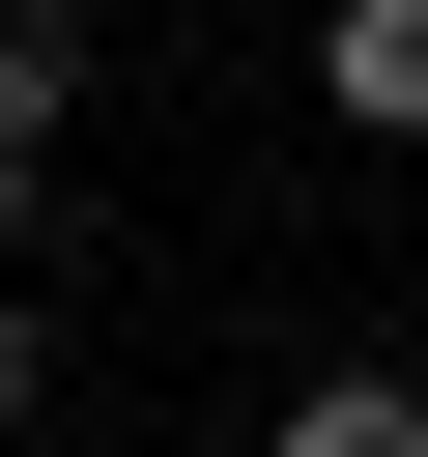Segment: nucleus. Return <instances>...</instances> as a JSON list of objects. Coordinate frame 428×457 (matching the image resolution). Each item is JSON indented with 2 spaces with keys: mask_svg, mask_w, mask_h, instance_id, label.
<instances>
[{
  "mask_svg": "<svg viewBox=\"0 0 428 457\" xmlns=\"http://www.w3.org/2000/svg\"><path fill=\"white\" fill-rule=\"evenodd\" d=\"M29 228H57V143H0V257H29Z\"/></svg>",
  "mask_w": 428,
  "mask_h": 457,
  "instance_id": "nucleus-5",
  "label": "nucleus"
},
{
  "mask_svg": "<svg viewBox=\"0 0 428 457\" xmlns=\"http://www.w3.org/2000/svg\"><path fill=\"white\" fill-rule=\"evenodd\" d=\"M314 114L342 143H428V0H314Z\"/></svg>",
  "mask_w": 428,
  "mask_h": 457,
  "instance_id": "nucleus-1",
  "label": "nucleus"
},
{
  "mask_svg": "<svg viewBox=\"0 0 428 457\" xmlns=\"http://www.w3.org/2000/svg\"><path fill=\"white\" fill-rule=\"evenodd\" d=\"M57 114H86V29H57V0H0V143H57Z\"/></svg>",
  "mask_w": 428,
  "mask_h": 457,
  "instance_id": "nucleus-3",
  "label": "nucleus"
},
{
  "mask_svg": "<svg viewBox=\"0 0 428 457\" xmlns=\"http://www.w3.org/2000/svg\"><path fill=\"white\" fill-rule=\"evenodd\" d=\"M257 457H428V371H285V428Z\"/></svg>",
  "mask_w": 428,
  "mask_h": 457,
  "instance_id": "nucleus-2",
  "label": "nucleus"
},
{
  "mask_svg": "<svg viewBox=\"0 0 428 457\" xmlns=\"http://www.w3.org/2000/svg\"><path fill=\"white\" fill-rule=\"evenodd\" d=\"M0 428H57V314H29V286H0Z\"/></svg>",
  "mask_w": 428,
  "mask_h": 457,
  "instance_id": "nucleus-4",
  "label": "nucleus"
}]
</instances>
